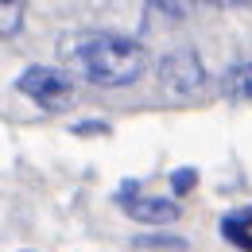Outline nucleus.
<instances>
[{
    "mask_svg": "<svg viewBox=\"0 0 252 252\" xmlns=\"http://www.w3.org/2000/svg\"><path fill=\"white\" fill-rule=\"evenodd\" d=\"M59 55L63 63L90 78L94 86H132L144 78L148 70V51L144 43L128 39V35H117V32H82V35H66L59 43Z\"/></svg>",
    "mask_w": 252,
    "mask_h": 252,
    "instance_id": "f257e3e1",
    "label": "nucleus"
},
{
    "mask_svg": "<svg viewBox=\"0 0 252 252\" xmlns=\"http://www.w3.org/2000/svg\"><path fill=\"white\" fill-rule=\"evenodd\" d=\"M16 90L24 97H32L39 109L47 113H63L66 105L74 101V78L59 70V66H28L16 78Z\"/></svg>",
    "mask_w": 252,
    "mask_h": 252,
    "instance_id": "f03ea898",
    "label": "nucleus"
},
{
    "mask_svg": "<svg viewBox=\"0 0 252 252\" xmlns=\"http://www.w3.org/2000/svg\"><path fill=\"white\" fill-rule=\"evenodd\" d=\"M159 74V86L167 90V94L175 97H187L194 90H202V82H206V66L198 59V51H190V47H179V51H171V55H163L156 66Z\"/></svg>",
    "mask_w": 252,
    "mask_h": 252,
    "instance_id": "7ed1b4c3",
    "label": "nucleus"
},
{
    "mask_svg": "<svg viewBox=\"0 0 252 252\" xmlns=\"http://www.w3.org/2000/svg\"><path fill=\"white\" fill-rule=\"evenodd\" d=\"M125 214L144 225H171L179 218V202L171 198H125Z\"/></svg>",
    "mask_w": 252,
    "mask_h": 252,
    "instance_id": "20e7f679",
    "label": "nucleus"
},
{
    "mask_svg": "<svg viewBox=\"0 0 252 252\" xmlns=\"http://www.w3.org/2000/svg\"><path fill=\"white\" fill-rule=\"evenodd\" d=\"M225 97L233 101H252V63H241L225 74Z\"/></svg>",
    "mask_w": 252,
    "mask_h": 252,
    "instance_id": "39448f33",
    "label": "nucleus"
},
{
    "mask_svg": "<svg viewBox=\"0 0 252 252\" xmlns=\"http://www.w3.org/2000/svg\"><path fill=\"white\" fill-rule=\"evenodd\" d=\"M24 4L20 0H0V39H8V35H16L24 28Z\"/></svg>",
    "mask_w": 252,
    "mask_h": 252,
    "instance_id": "423d86ee",
    "label": "nucleus"
},
{
    "mask_svg": "<svg viewBox=\"0 0 252 252\" xmlns=\"http://www.w3.org/2000/svg\"><path fill=\"white\" fill-rule=\"evenodd\" d=\"M252 229V210H237L229 218H221V233L225 237H237V233H249Z\"/></svg>",
    "mask_w": 252,
    "mask_h": 252,
    "instance_id": "0eeeda50",
    "label": "nucleus"
},
{
    "mask_svg": "<svg viewBox=\"0 0 252 252\" xmlns=\"http://www.w3.org/2000/svg\"><path fill=\"white\" fill-rule=\"evenodd\" d=\"M171 187H175V194H187V190L194 187V171H190V167L175 171V175H171Z\"/></svg>",
    "mask_w": 252,
    "mask_h": 252,
    "instance_id": "6e6552de",
    "label": "nucleus"
},
{
    "mask_svg": "<svg viewBox=\"0 0 252 252\" xmlns=\"http://www.w3.org/2000/svg\"><path fill=\"white\" fill-rule=\"evenodd\" d=\"M74 132H78V136H94V132H101V136H105V132H109V125H101V121H86V125H74Z\"/></svg>",
    "mask_w": 252,
    "mask_h": 252,
    "instance_id": "1a4fd4ad",
    "label": "nucleus"
}]
</instances>
